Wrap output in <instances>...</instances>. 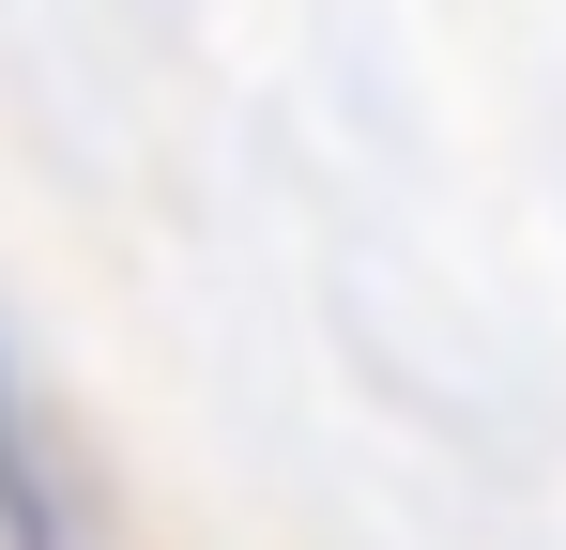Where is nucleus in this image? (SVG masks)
I'll return each mask as SVG.
<instances>
[{"label": "nucleus", "mask_w": 566, "mask_h": 550, "mask_svg": "<svg viewBox=\"0 0 566 550\" xmlns=\"http://www.w3.org/2000/svg\"><path fill=\"white\" fill-rule=\"evenodd\" d=\"M0 550H107V489L93 444L62 413V382L0 337Z\"/></svg>", "instance_id": "nucleus-1"}]
</instances>
